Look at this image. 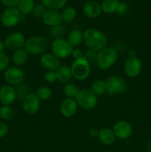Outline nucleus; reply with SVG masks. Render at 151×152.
<instances>
[{"label":"nucleus","instance_id":"obj_40","mask_svg":"<svg viewBox=\"0 0 151 152\" xmlns=\"http://www.w3.org/2000/svg\"><path fill=\"white\" fill-rule=\"evenodd\" d=\"M99 130L97 129V128H91L89 131V135H90L91 137L93 138H96L98 137L99 136Z\"/></svg>","mask_w":151,"mask_h":152},{"label":"nucleus","instance_id":"obj_31","mask_svg":"<svg viewBox=\"0 0 151 152\" xmlns=\"http://www.w3.org/2000/svg\"><path fill=\"white\" fill-rule=\"evenodd\" d=\"M13 116V110L10 105H2L0 107V117L4 120H10Z\"/></svg>","mask_w":151,"mask_h":152},{"label":"nucleus","instance_id":"obj_39","mask_svg":"<svg viewBox=\"0 0 151 152\" xmlns=\"http://www.w3.org/2000/svg\"><path fill=\"white\" fill-rule=\"evenodd\" d=\"M71 56L74 58V59H80V58L84 56V52H83L82 50H81L80 48H76L73 49Z\"/></svg>","mask_w":151,"mask_h":152},{"label":"nucleus","instance_id":"obj_2","mask_svg":"<svg viewBox=\"0 0 151 152\" xmlns=\"http://www.w3.org/2000/svg\"><path fill=\"white\" fill-rule=\"evenodd\" d=\"M49 48L48 40L41 36H33L27 39L24 48L28 54L42 55Z\"/></svg>","mask_w":151,"mask_h":152},{"label":"nucleus","instance_id":"obj_1","mask_svg":"<svg viewBox=\"0 0 151 152\" xmlns=\"http://www.w3.org/2000/svg\"><path fill=\"white\" fill-rule=\"evenodd\" d=\"M83 42L88 49L99 52L107 47V39L100 31L94 28H89L83 32Z\"/></svg>","mask_w":151,"mask_h":152},{"label":"nucleus","instance_id":"obj_41","mask_svg":"<svg viewBox=\"0 0 151 152\" xmlns=\"http://www.w3.org/2000/svg\"><path fill=\"white\" fill-rule=\"evenodd\" d=\"M126 10H127V5H126V4H124V3H121V2H120L119 6H118V10H117V12H118V13H121V14H123V13H125Z\"/></svg>","mask_w":151,"mask_h":152},{"label":"nucleus","instance_id":"obj_14","mask_svg":"<svg viewBox=\"0 0 151 152\" xmlns=\"http://www.w3.org/2000/svg\"><path fill=\"white\" fill-rule=\"evenodd\" d=\"M17 99L16 88L10 85H4L0 88V102L4 105H10Z\"/></svg>","mask_w":151,"mask_h":152},{"label":"nucleus","instance_id":"obj_12","mask_svg":"<svg viewBox=\"0 0 151 152\" xmlns=\"http://www.w3.org/2000/svg\"><path fill=\"white\" fill-rule=\"evenodd\" d=\"M142 69V62L136 56H130L126 59L124 65V73L130 78H136Z\"/></svg>","mask_w":151,"mask_h":152},{"label":"nucleus","instance_id":"obj_35","mask_svg":"<svg viewBox=\"0 0 151 152\" xmlns=\"http://www.w3.org/2000/svg\"><path fill=\"white\" fill-rule=\"evenodd\" d=\"M97 56H98V52L94 51V50H92L88 49V50H86L84 53V57L87 59L89 62V63L90 65L92 64L96 63V59H97Z\"/></svg>","mask_w":151,"mask_h":152},{"label":"nucleus","instance_id":"obj_34","mask_svg":"<svg viewBox=\"0 0 151 152\" xmlns=\"http://www.w3.org/2000/svg\"><path fill=\"white\" fill-rule=\"evenodd\" d=\"M16 96H17V98L20 99L21 100H22V99L29 94L28 86L25 84H23V83L17 86V88H16Z\"/></svg>","mask_w":151,"mask_h":152},{"label":"nucleus","instance_id":"obj_19","mask_svg":"<svg viewBox=\"0 0 151 152\" xmlns=\"http://www.w3.org/2000/svg\"><path fill=\"white\" fill-rule=\"evenodd\" d=\"M98 138L102 144L106 145H110L113 144L116 139L113 130L109 128H103L99 130Z\"/></svg>","mask_w":151,"mask_h":152},{"label":"nucleus","instance_id":"obj_10","mask_svg":"<svg viewBox=\"0 0 151 152\" xmlns=\"http://www.w3.org/2000/svg\"><path fill=\"white\" fill-rule=\"evenodd\" d=\"M25 73L17 66L9 67L4 71V79L7 84L10 86H19L25 80Z\"/></svg>","mask_w":151,"mask_h":152},{"label":"nucleus","instance_id":"obj_29","mask_svg":"<svg viewBox=\"0 0 151 152\" xmlns=\"http://www.w3.org/2000/svg\"><path fill=\"white\" fill-rule=\"evenodd\" d=\"M65 33H66V28L62 24L56 25V26L51 27L49 31L50 37L54 38L55 39L63 38V36L65 35Z\"/></svg>","mask_w":151,"mask_h":152},{"label":"nucleus","instance_id":"obj_32","mask_svg":"<svg viewBox=\"0 0 151 152\" xmlns=\"http://www.w3.org/2000/svg\"><path fill=\"white\" fill-rule=\"evenodd\" d=\"M10 58L4 52L0 53V72L5 71L9 68Z\"/></svg>","mask_w":151,"mask_h":152},{"label":"nucleus","instance_id":"obj_28","mask_svg":"<svg viewBox=\"0 0 151 152\" xmlns=\"http://www.w3.org/2000/svg\"><path fill=\"white\" fill-rule=\"evenodd\" d=\"M79 91L76 85L70 83H67L63 89L64 94L66 98H70V99H76Z\"/></svg>","mask_w":151,"mask_h":152},{"label":"nucleus","instance_id":"obj_42","mask_svg":"<svg viewBox=\"0 0 151 152\" xmlns=\"http://www.w3.org/2000/svg\"><path fill=\"white\" fill-rule=\"evenodd\" d=\"M5 45H4V42L1 41L0 40V53H3L4 51V49H5Z\"/></svg>","mask_w":151,"mask_h":152},{"label":"nucleus","instance_id":"obj_15","mask_svg":"<svg viewBox=\"0 0 151 152\" xmlns=\"http://www.w3.org/2000/svg\"><path fill=\"white\" fill-rule=\"evenodd\" d=\"M78 107L75 99L65 98L61 102L60 113L65 118H70L76 114Z\"/></svg>","mask_w":151,"mask_h":152},{"label":"nucleus","instance_id":"obj_26","mask_svg":"<svg viewBox=\"0 0 151 152\" xmlns=\"http://www.w3.org/2000/svg\"><path fill=\"white\" fill-rule=\"evenodd\" d=\"M61 14H62V22L65 23H70L73 22L76 17L77 12L75 7L73 6H68L62 10Z\"/></svg>","mask_w":151,"mask_h":152},{"label":"nucleus","instance_id":"obj_44","mask_svg":"<svg viewBox=\"0 0 151 152\" xmlns=\"http://www.w3.org/2000/svg\"><path fill=\"white\" fill-rule=\"evenodd\" d=\"M104 152H112V151H104Z\"/></svg>","mask_w":151,"mask_h":152},{"label":"nucleus","instance_id":"obj_18","mask_svg":"<svg viewBox=\"0 0 151 152\" xmlns=\"http://www.w3.org/2000/svg\"><path fill=\"white\" fill-rule=\"evenodd\" d=\"M44 24L47 26L53 27L62 23V14L57 10H47L42 17Z\"/></svg>","mask_w":151,"mask_h":152},{"label":"nucleus","instance_id":"obj_4","mask_svg":"<svg viewBox=\"0 0 151 152\" xmlns=\"http://www.w3.org/2000/svg\"><path fill=\"white\" fill-rule=\"evenodd\" d=\"M73 78L82 81L88 78L91 71V65L83 56L78 59H74L70 66Z\"/></svg>","mask_w":151,"mask_h":152},{"label":"nucleus","instance_id":"obj_38","mask_svg":"<svg viewBox=\"0 0 151 152\" xmlns=\"http://www.w3.org/2000/svg\"><path fill=\"white\" fill-rule=\"evenodd\" d=\"M20 0H1V2L7 7H16Z\"/></svg>","mask_w":151,"mask_h":152},{"label":"nucleus","instance_id":"obj_8","mask_svg":"<svg viewBox=\"0 0 151 152\" xmlns=\"http://www.w3.org/2000/svg\"><path fill=\"white\" fill-rule=\"evenodd\" d=\"M107 93L110 94H121L127 90V83L121 77L110 76L106 80Z\"/></svg>","mask_w":151,"mask_h":152},{"label":"nucleus","instance_id":"obj_36","mask_svg":"<svg viewBox=\"0 0 151 152\" xmlns=\"http://www.w3.org/2000/svg\"><path fill=\"white\" fill-rule=\"evenodd\" d=\"M44 80L47 83H54L57 81L56 71H47L44 75Z\"/></svg>","mask_w":151,"mask_h":152},{"label":"nucleus","instance_id":"obj_13","mask_svg":"<svg viewBox=\"0 0 151 152\" xmlns=\"http://www.w3.org/2000/svg\"><path fill=\"white\" fill-rule=\"evenodd\" d=\"M112 130L115 137L120 140H126L131 136L133 127L129 122L120 120L114 124Z\"/></svg>","mask_w":151,"mask_h":152},{"label":"nucleus","instance_id":"obj_30","mask_svg":"<svg viewBox=\"0 0 151 152\" xmlns=\"http://www.w3.org/2000/svg\"><path fill=\"white\" fill-rule=\"evenodd\" d=\"M36 94L40 99V100H47L51 97L52 91L48 86H44L38 88Z\"/></svg>","mask_w":151,"mask_h":152},{"label":"nucleus","instance_id":"obj_6","mask_svg":"<svg viewBox=\"0 0 151 152\" xmlns=\"http://www.w3.org/2000/svg\"><path fill=\"white\" fill-rule=\"evenodd\" d=\"M73 48L65 39H54L51 45L52 53L59 59H65L71 56Z\"/></svg>","mask_w":151,"mask_h":152},{"label":"nucleus","instance_id":"obj_3","mask_svg":"<svg viewBox=\"0 0 151 152\" xmlns=\"http://www.w3.org/2000/svg\"><path fill=\"white\" fill-rule=\"evenodd\" d=\"M118 59V53L111 47H105L98 52L96 66L101 70H107L113 66Z\"/></svg>","mask_w":151,"mask_h":152},{"label":"nucleus","instance_id":"obj_27","mask_svg":"<svg viewBox=\"0 0 151 152\" xmlns=\"http://www.w3.org/2000/svg\"><path fill=\"white\" fill-rule=\"evenodd\" d=\"M42 4L48 10H59L63 8L67 4L68 0H41Z\"/></svg>","mask_w":151,"mask_h":152},{"label":"nucleus","instance_id":"obj_25","mask_svg":"<svg viewBox=\"0 0 151 152\" xmlns=\"http://www.w3.org/2000/svg\"><path fill=\"white\" fill-rule=\"evenodd\" d=\"M35 4L33 0H20L18 4L17 9L21 14L25 16L32 13Z\"/></svg>","mask_w":151,"mask_h":152},{"label":"nucleus","instance_id":"obj_37","mask_svg":"<svg viewBox=\"0 0 151 152\" xmlns=\"http://www.w3.org/2000/svg\"><path fill=\"white\" fill-rule=\"evenodd\" d=\"M8 126L4 122H0V139L4 137L8 133Z\"/></svg>","mask_w":151,"mask_h":152},{"label":"nucleus","instance_id":"obj_24","mask_svg":"<svg viewBox=\"0 0 151 152\" xmlns=\"http://www.w3.org/2000/svg\"><path fill=\"white\" fill-rule=\"evenodd\" d=\"M90 90L93 92V94L96 96H102L105 93L107 92V89L106 81H104L102 80H95L90 86Z\"/></svg>","mask_w":151,"mask_h":152},{"label":"nucleus","instance_id":"obj_11","mask_svg":"<svg viewBox=\"0 0 151 152\" xmlns=\"http://www.w3.org/2000/svg\"><path fill=\"white\" fill-rule=\"evenodd\" d=\"M25 39L22 33L16 31L7 35L4 40L6 48L12 50H16L18 49L23 48L25 46Z\"/></svg>","mask_w":151,"mask_h":152},{"label":"nucleus","instance_id":"obj_21","mask_svg":"<svg viewBox=\"0 0 151 152\" xmlns=\"http://www.w3.org/2000/svg\"><path fill=\"white\" fill-rule=\"evenodd\" d=\"M28 54L25 48H20L18 50H14L13 55H12V59L13 62L16 66H22L27 63L28 61Z\"/></svg>","mask_w":151,"mask_h":152},{"label":"nucleus","instance_id":"obj_20","mask_svg":"<svg viewBox=\"0 0 151 152\" xmlns=\"http://www.w3.org/2000/svg\"><path fill=\"white\" fill-rule=\"evenodd\" d=\"M57 80L62 83H69L72 80L73 75L71 69L68 65H60L59 68L56 71Z\"/></svg>","mask_w":151,"mask_h":152},{"label":"nucleus","instance_id":"obj_23","mask_svg":"<svg viewBox=\"0 0 151 152\" xmlns=\"http://www.w3.org/2000/svg\"><path fill=\"white\" fill-rule=\"evenodd\" d=\"M67 40L73 48L78 47L83 42V32L78 29L72 30L68 34Z\"/></svg>","mask_w":151,"mask_h":152},{"label":"nucleus","instance_id":"obj_33","mask_svg":"<svg viewBox=\"0 0 151 152\" xmlns=\"http://www.w3.org/2000/svg\"><path fill=\"white\" fill-rule=\"evenodd\" d=\"M46 9H47V7L43 4H37L34 7L32 13L34 17L36 18V19H42L43 16L45 13V12L47 11Z\"/></svg>","mask_w":151,"mask_h":152},{"label":"nucleus","instance_id":"obj_7","mask_svg":"<svg viewBox=\"0 0 151 152\" xmlns=\"http://www.w3.org/2000/svg\"><path fill=\"white\" fill-rule=\"evenodd\" d=\"M22 16L17 7H7L1 13V24L6 28H12L20 22Z\"/></svg>","mask_w":151,"mask_h":152},{"label":"nucleus","instance_id":"obj_16","mask_svg":"<svg viewBox=\"0 0 151 152\" xmlns=\"http://www.w3.org/2000/svg\"><path fill=\"white\" fill-rule=\"evenodd\" d=\"M40 64L47 71H56L60 66V60L53 53H44L41 55Z\"/></svg>","mask_w":151,"mask_h":152},{"label":"nucleus","instance_id":"obj_9","mask_svg":"<svg viewBox=\"0 0 151 152\" xmlns=\"http://www.w3.org/2000/svg\"><path fill=\"white\" fill-rule=\"evenodd\" d=\"M41 100L36 93H29L22 100L24 111L29 115L36 114L40 108Z\"/></svg>","mask_w":151,"mask_h":152},{"label":"nucleus","instance_id":"obj_17","mask_svg":"<svg viewBox=\"0 0 151 152\" xmlns=\"http://www.w3.org/2000/svg\"><path fill=\"white\" fill-rule=\"evenodd\" d=\"M102 12L101 4L96 1L90 0L83 5V13L89 19H97Z\"/></svg>","mask_w":151,"mask_h":152},{"label":"nucleus","instance_id":"obj_5","mask_svg":"<svg viewBox=\"0 0 151 152\" xmlns=\"http://www.w3.org/2000/svg\"><path fill=\"white\" fill-rule=\"evenodd\" d=\"M75 99L78 106L85 110L93 109L98 103L97 96L87 88L80 90Z\"/></svg>","mask_w":151,"mask_h":152},{"label":"nucleus","instance_id":"obj_43","mask_svg":"<svg viewBox=\"0 0 151 152\" xmlns=\"http://www.w3.org/2000/svg\"><path fill=\"white\" fill-rule=\"evenodd\" d=\"M1 13H0V21H1Z\"/></svg>","mask_w":151,"mask_h":152},{"label":"nucleus","instance_id":"obj_22","mask_svg":"<svg viewBox=\"0 0 151 152\" xmlns=\"http://www.w3.org/2000/svg\"><path fill=\"white\" fill-rule=\"evenodd\" d=\"M119 4L118 0H104L101 4L102 11L106 14H113L118 10Z\"/></svg>","mask_w":151,"mask_h":152}]
</instances>
